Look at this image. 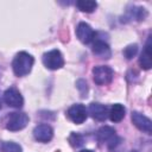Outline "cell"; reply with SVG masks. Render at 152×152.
Masks as SVG:
<instances>
[{
	"label": "cell",
	"instance_id": "cell-1",
	"mask_svg": "<svg viewBox=\"0 0 152 152\" xmlns=\"http://www.w3.org/2000/svg\"><path fill=\"white\" fill-rule=\"evenodd\" d=\"M33 62H34V59L30 53H27L25 51L18 52L12 62V68H13L14 74L19 77L27 75L32 69Z\"/></svg>",
	"mask_w": 152,
	"mask_h": 152
},
{
	"label": "cell",
	"instance_id": "cell-2",
	"mask_svg": "<svg viewBox=\"0 0 152 152\" xmlns=\"http://www.w3.org/2000/svg\"><path fill=\"white\" fill-rule=\"evenodd\" d=\"M43 63L44 65L50 70H57L61 69L64 65V58L58 50H51L43 55Z\"/></svg>",
	"mask_w": 152,
	"mask_h": 152
},
{
	"label": "cell",
	"instance_id": "cell-3",
	"mask_svg": "<svg viewBox=\"0 0 152 152\" xmlns=\"http://www.w3.org/2000/svg\"><path fill=\"white\" fill-rule=\"evenodd\" d=\"M114 72L109 66L106 65H99L93 69V77L94 82L99 86H106L109 84L113 80Z\"/></svg>",
	"mask_w": 152,
	"mask_h": 152
},
{
	"label": "cell",
	"instance_id": "cell-4",
	"mask_svg": "<svg viewBox=\"0 0 152 152\" xmlns=\"http://www.w3.org/2000/svg\"><path fill=\"white\" fill-rule=\"evenodd\" d=\"M27 124H28V116L25 113L14 112V113H11V115L8 116L6 128L8 131L15 132V131H20L24 127H26Z\"/></svg>",
	"mask_w": 152,
	"mask_h": 152
},
{
	"label": "cell",
	"instance_id": "cell-5",
	"mask_svg": "<svg viewBox=\"0 0 152 152\" xmlns=\"http://www.w3.org/2000/svg\"><path fill=\"white\" fill-rule=\"evenodd\" d=\"M4 101L11 106V107H14V108H20L24 103V99L21 96V94L19 93L18 89L11 87L8 89L5 90L4 93Z\"/></svg>",
	"mask_w": 152,
	"mask_h": 152
},
{
	"label": "cell",
	"instance_id": "cell-6",
	"mask_svg": "<svg viewBox=\"0 0 152 152\" xmlns=\"http://www.w3.org/2000/svg\"><path fill=\"white\" fill-rule=\"evenodd\" d=\"M68 116H69V119H70L72 122L80 125V124L84 122L86 119H87V109H86V107H84L83 104H81V103L72 104V106L68 109Z\"/></svg>",
	"mask_w": 152,
	"mask_h": 152
},
{
	"label": "cell",
	"instance_id": "cell-7",
	"mask_svg": "<svg viewBox=\"0 0 152 152\" xmlns=\"http://www.w3.org/2000/svg\"><path fill=\"white\" fill-rule=\"evenodd\" d=\"M132 122L134 124V126L138 129H140V131H142V132H145L147 134H151V132H152V122L147 116L142 115L139 112H133L132 113Z\"/></svg>",
	"mask_w": 152,
	"mask_h": 152
},
{
	"label": "cell",
	"instance_id": "cell-8",
	"mask_svg": "<svg viewBox=\"0 0 152 152\" xmlns=\"http://www.w3.org/2000/svg\"><path fill=\"white\" fill-rule=\"evenodd\" d=\"M33 137L36 140H38L40 142H48L53 137V129L46 124L38 125L33 129Z\"/></svg>",
	"mask_w": 152,
	"mask_h": 152
},
{
	"label": "cell",
	"instance_id": "cell-9",
	"mask_svg": "<svg viewBox=\"0 0 152 152\" xmlns=\"http://www.w3.org/2000/svg\"><path fill=\"white\" fill-rule=\"evenodd\" d=\"M76 34H77V38L84 44L90 43L95 37L94 30L87 23H80L78 24V26L76 28Z\"/></svg>",
	"mask_w": 152,
	"mask_h": 152
},
{
	"label": "cell",
	"instance_id": "cell-10",
	"mask_svg": "<svg viewBox=\"0 0 152 152\" xmlns=\"http://www.w3.org/2000/svg\"><path fill=\"white\" fill-rule=\"evenodd\" d=\"M152 52H151V37H148L147 39V43L139 57V64L142 69L145 70H148L151 66H152Z\"/></svg>",
	"mask_w": 152,
	"mask_h": 152
},
{
	"label": "cell",
	"instance_id": "cell-11",
	"mask_svg": "<svg viewBox=\"0 0 152 152\" xmlns=\"http://www.w3.org/2000/svg\"><path fill=\"white\" fill-rule=\"evenodd\" d=\"M96 137H97V140L100 142H106L109 146H112L114 140H115V131L109 126H104L97 131Z\"/></svg>",
	"mask_w": 152,
	"mask_h": 152
},
{
	"label": "cell",
	"instance_id": "cell-12",
	"mask_svg": "<svg viewBox=\"0 0 152 152\" xmlns=\"http://www.w3.org/2000/svg\"><path fill=\"white\" fill-rule=\"evenodd\" d=\"M89 114H90L94 119H96V120H99V121H102V120H104V119L107 118V115H108V109H107L106 106H103V104H101V103L93 102V103H90V106H89Z\"/></svg>",
	"mask_w": 152,
	"mask_h": 152
},
{
	"label": "cell",
	"instance_id": "cell-13",
	"mask_svg": "<svg viewBox=\"0 0 152 152\" xmlns=\"http://www.w3.org/2000/svg\"><path fill=\"white\" fill-rule=\"evenodd\" d=\"M93 53L100 58H109L112 52H110V48L107 43L102 42V40H97L94 43L93 45Z\"/></svg>",
	"mask_w": 152,
	"mask_h": 152
},
{
	"label": "cell",
	"instance_id": "cell-14",
	"mask_svg": "<svg viewBox=\"0 0 152 152\" xmlns=\"http://www.w3.org/2000/svg\"><path fill=\"white\" fill-rule=\"evenodd\" d=\"M125 114H126V109L121 103L113 104L108 112V116L113 122H120L125 118Z\"/></svg>",
	"mask_w": 152,
	"mask_h": 152
},
{
	"label": "cell",
	"instance_id": "cell-15",
	"mask_svg": "<svg viewBox=\"0 0 152 152\" xmlns=\"http://www.w3.org/2000/svg\"><path fill=\"white\" fill-rule=\"evenodd\" d=\"M76 6H77V8L80 11L90 13L96 8L97 4L95 1H91V0H80V1L76 2Z\"/></svg>",
	"mask_w": 152,
	"mask_h": 152
},
{
	"label": "cell",
	"instance_id": "cell-16",
	"mask_svg": "<svg viewBox=\"0 0 152 152\" xmlns=\"http://www.w3.org/2000/svg\"><path fill=\"white\" fill-rule=\"evenodd\" d=\"M2 151L4 152H21V146L15 142L7 141L2 145Z\"/></svg>",
	"mask_w": 152,
	"mask_h": 152
},
{
	"label": "cell",
	"instance_id": "cell-17",
	"mask_svg": "<svg viewBox=\"0 0 152 152\" xmlns=\"http://www.w3.org/2000/svg\"><path fill=\"white\" fill-rule=\"evenodd\" d=\"M137 52H138V45H137V44H131V45H128L127 48H125V50H124V56H125L127 59H131V58H133V57L137 55Z\"/></svg>",
	"mask_w": 152,
	"mask_h": 152
},
{
	"label": "cell",
	"instance_id": "cell-18",
	"mask_svg": "<svg viewBox=\"0 0 152 152\" xmlns=\"http://www.w3.org/2000/svg\"><path fill=\"white\" fill-rule=\"evenodd\" d=\"M69 142L71 146L74 147H78L83 144V137L80 135L78 133H71L70 137H69Z\"/></svg>",
	"mask_w": 152,
	"mask_h": 152
},
{
	"label": "cell",
	"instance_id": "cell-19",
	"mask_svg": "<svg viewBox=\"0 0 152 152\" xmlns=\"http://www.w3.org/2000/svg\"><path fill=\"white\" fill-rule=\"evenodd\" d=\"M77 88L80 89V91H81V94H82V96L84 97V96H87V91H88V87H87V83L84 82V81H78L77 82Z\"/></svg>",
	"mask_w": 152,
	"mask_h": 152
},
{
	"label": "cell",
	"instance_id": "cell-20",
	"mask_svg": "<svg viewBox=\"0 0 152 152\" xmlns=\"http://www.w3.org/2000/svg\"><path fill=\"white\" fill-rule=\"evenodd\" d=\"M80 152H93L91 150H82V151H80Z\"/></svg>",
	"mask_w": 152,
	"mask_h": 152
},
{
	"label": "cell",
	"instance_id": "cell-21",
	"mask_svg": "<svg viewBox=\"0 0 152 152\" xmlns=\"http://www.w3.org/2000/svg\"><path fill=\"white\" fill-rule=\"evenodd\" d=\"M0 108H1V97H0Z\"/></svg>",
	"mask_w": 152,
	"mask_h": 152
},
{
	"label": "cell",
	"instance_id": "cell-22",
	"mask_svg": "<svg viewBox=\"0 0 152 152\" xmlns=\"http://www.w3.org/2000/svg\"><path fill=\"white\" fill-rule=\"evenodd\" d=\"M131 152H138V151H135V150H133V151H131Z\"/></svg>",
	"mask_w": 152,
	"mask_h": 152
}]
</instances>
